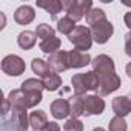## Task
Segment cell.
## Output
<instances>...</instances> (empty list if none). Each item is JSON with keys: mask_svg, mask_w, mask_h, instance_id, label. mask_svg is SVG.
<instances>
[{"mask_svg": "<svg viewBox=\"0 0 131 131\" xmlns=\"http://www.w3.org/2000/svg\"><path fill=\"white\" fill-rule=\"evenodd\" d=\"M93 71L96 73L97 79H99V86L96 90L97 96H108L113 91L120 88V77L116 74L114 70V60L106 56V54H100L97 57L93 59Z\"/></svg>", "mask_w": 131, "mask_h": 131, "instance_id": "cell-1", "label": "cell"}, {"mask_svg": "<svg viewBox=\"0 0 131 131\" xmlns=\"http://www.w3.org/2000/svg\"><path fill=\"white\" fill-rule=\"evenodd\" d=\"M29 126V117L25 108L11 106L6 114H2V128L0 131H26Z\"/></svg>", "mask_w": 131, "mask_h": 131, "instance_id": "cell-2", "label": "cell"}, {"mask_svg": "<svg viewBox=\"0 0 131 131\" xmlns=\"http://www.w3.org/2000/svg\"><path fill=\"white\" fill-rule=\"evenodd\" d=\"M74 93L77 96H83L86 91H96L99 86V79L96 76L94 71H88V73H79L74 74L71 79Z\"/></svg>", "mask_w": 131, "mask_h": 131, "instance_id": "cell-3", "label": "cell"}, {"mask_svg": "<svg viewBox=\"0 0 131 131\" xmlns=\"http://www.w3.org/2000/svg\"><path fill=\"white\" fill-rule=\"evenodd\" d=\"M8 100L13 106L20 108H34L42 102V93H25L23 90H13L8 94Z\"/></svg>", "mask_w": 131, "mask_h": 131, "instance_id": "cell-4", "label": "cell"}, {"mask_svg": "<svg viewBox=\"0 0 131 131\" xmlns=\"http://www.w3.org/2000/svg\"><path fill=\"white\" fill-rule=\"evenodd\" d=\"M63 9L67 11V17H70L74 22H79L80 19H83V16L86 17V14L93 9V2L91 0H63L62 2Z\"/></svg>", "mask_w": 131, "mask_h": 131, "instance_id": "cell-5", "label": "cell"}, {"mask_svg": "<svg viewBox=\"0 0 131 131\" xmlns=\"http://www.w3.org/2000/svg\"><path fill=\"white\" fill-rule=\"evenodd\" d=\"M68 40L74 45V48L77 51H86L91 48L93 45V36H91V29L86 26H76V29L68 36Z\"/></svg>", "mask_w": 131, "mask_h": 131, "instance_id": "cell-6", "label": "cell"}, {"mask_svg": "<svg viewBox=\"0 0 131 131\" xmlns=\"http://www.w3.org/2000/svg\"><path fill=\"white\" fill-rule=\"evenodd\" d=\"M2 70H3L5 74L17 77V76L25 73L26 67H25V62H23L22 57H19L16 54H9L2 60Z\"/></svg>", "mask_w": 131, "mask_h": 131, "instance_id": "cell-7", "label": "cell"}, {"mask_svg": "<svg viewBox=\"0 0 131 131\" xmlns=\"http://www.w3.org/2000/svg\"><path fill=\"white\" fill-rule=\"evenodd\" d=\"M90 29H91L93 40L96 43H100V45L106 43L110 40V37L113 36V32H114V28H113L111 22H108L106 19L99 22V23H96V25H93Z\"/></svg>", "mask_w": 131, "mask_h": 131, "instance_id": "cell-8", "label": "cell"}, {"mask_svg": "<svg viewBox=\"0 0 131 131\" xmlns=\"http://www.w3.org/2000/svg\"><path fill=\"white\" fill-rule=\"evenodd\" d=\"M48 65L49 68L54 70L56 73H63L70 68V60H68V52L67 51H57L54 54L49 56V60H48Z\"/></svg>", "mask_w": 131, "mask_h": 131, "instance_id": "cell-9", "label": "cell"}, {"mask_svg": "<svg viewBox=\"0 0 131 131\" xmlns=\"http://www.w3.org/2000/svg\"><path fill=\"white\" fill-rule=\"evenodd\" d=\"M105 110V102L100 99V96H86L85 97V114H102Z\"/></svg>", "mask_w": 131, "mask_h": 131, "instance_id": "cell-10", "label": "cell"}, {"mask_svg": "<svg viewBox=\"0 0 131 131\" xmlns=\"http://www.w3.org/2000/svg\"><path fill=\"white\" fill-rule=\"evenodd\" d=\"M113 111L116 113V116L125 117L126 114L131 113V93L128 96H119L116 99H113Z\"/></svg>", "mask_w": 131, "mask_h": 131, "instance_id": "cell-11", "label": "cell"}, {"mask_svg": "<svg viewBox=\"0 0 131 131\" xmlns=\"http://www.w3.org/2000/svg\"><path fill=\"white\" fill-rule=\"evenodd\" d=\"M51 114L54 119H65L71 114V103L65 99H56L51 103Z\"/></svg>", "mask_w": 131, "mask_h": 131, "instance_id": "cell-12", "label": "cell"}, {"mask_svg": "<svg viewBox=\"0 0 131 131\" xmlns=\"http://www.w3.org/2000/svg\"><path fill=\"white\" fill-rule=\"evenodd\" d=\"M68 60H70V68H83L93 62L88 52H82L77 49H73L68 52Z\"/></svg>", "mask_w": 131, "mask_h": 131, "instance_id": "cell-13", "label": "cell"}, {"mask_svg": "<svg viewBox=\"0 0 131 131\" xmlns=\"http://www.w3.org/2000/svg\"><path fill=\"white\" fill-rule=\"evenodd\" d=\"M36 17V13L31 6L28 5H23V6H19L14 13V20L19 23V25H28L34 20Z\"/></svg>", "mask_w": 131, "mask_h": 131, "instance_id": "cell-14", "label": "cell"}, {"mask_svg": "<svg viewBox=\"0 0 131 131\" xmlns=\"http://www.w3.org/2000/svg\"><path fill=\"white\" fill-rule=\"evenodd\" d=\"M46 125H48V117H46L45 111L37 110V111H32L29 114V126L34 131H42Z\"/></svg>", "mask_w": 131, "mask_h": 131, "instance_id": "cell-15", "label": "cell"}, {"mask_svg": "<svg viewBox=\"0 0 131 131\" xmlns=\"http://www.w3.org/2000/svg\"><path fill=\"white\" fill-rule=\"evenodd\" d=\"M37 42V36L32 31H22L17 37V43L22 49H31Z\"/></svg>", "mask_w": 131, "mask_h": 131, "instance_id": "cell-16", "label": "cell"}, {"mask_svg": "<svg viewBox=\"0 0 131 131\" xmlns=\"http://www.w3.org/2000/svg\"><path fill=\"white\" fill-rule=\"evenodd\" d=\"M59 48H60V39L56 37V36H52V37L45 39V40L40 42V49L43 52H46V54H54V52L60 51Z\"/></svg>", "mask_w": 131, "mask_h": 131, "instance_id": "cell-17", "label": "cell"}, {"mask_svg": "<svg viewBox=\"0 0 131 131\" xmlns=\"http://www.w3.org/2000/svg\"><path fill=\"white\" fill-rule=\"evenodd\" d=\"M82 114H85V97L76 94L71 97V116L73 119H77Z\"/></svg>", "mask_w": 131, "mask_h": 131, "instance_id": "cell-18", "label": "cell"}, {"mask_svg": "<svg viewBox=\"0 0 131 131\" xmlns=\"http://www.w3.org/2000/svg\"><path fill=\"white\" fill-rule=\"evenodd\" d=\"M37 6L39 8H43L46 13H49L52 17H56L57 13H60L63 9V5L59 0H46V2H37Z\"/></svg>", "mask_w": 131, "mask_h": 131, "instance_id": "cell-19", "label": "cell"}, {"mask_svg": "<svg viewBox=\"0 0 131 131\" xmlns=\"http://www.w3.org/2000/svg\"><path fill=\"white\" fill-rule=\"evenodd\" d=\"M31 68H32V71L37 74V76H40V77H46V76H49L51 73H49V65H48V62H45V60H42V59H32V62H31Z\"/></svg>", "mask_w": 131, "mask_h": 131, "instance_id": "cell-20", "label": "cell"}, {"mask_svg": "<svg viewBox=\"0 0 131 131\" xmlns=\"http://www.w3.org/2000/svg\"><path fill=\"white\" fill-rule=\"evenodd\" d=\"M25 93H42L45 90V85H43V80H39V79H26L23 83H22V88Z\"/></svg>", "mask_w": 131, "mask_h": 131, "instance_id": "cell-21", "label": "cell"}, {"mask_svg": "<svg viewBox=\"0 0 131 131\" xmlns=\"http://www.w3.org/2000/svg\"><path fill=\"white\" fill-rule=\"evenodd\" d=\"M74 23H76V22L71 20L70 17H62L60 20H57V31L62 32V34L70 36V34L76 29V25H74Z\"/></svg>", "mask_w": 131, "mask_h": 131, "instance_id": "cell-22", "label": "cell"}, {"mask_svg": "<svg viewBox=\"0 0 131 131\" xmlns=\"http://www.w3.org/2000/svg\"><path fill=\"white\" fill-rule=\"evenodd\" d=\"M106 19V16H105V11L103 9H100V8H93L88 14H86V22H88V25H96V23H99V22H102V20H105Z\"/></svg>", "mask_w": 131, "mask_h": 131, "instance_id": "cell-23", "label": "cell"}, {"mask_svg": "<svg viewBox=\"0 0 131 131\" xmlns=\"http://www.w3.org/2000/svg\"><path fill=\"white\" fill-rule=\"evenodd\" d=\"M43 85H45V90L48 91H56L59 90V86L62 85V79L59 74H49L46 77H43Z\"/></svg>", "mask_w": 131, "mask_h": 131, "instance_id": "cell-24", "label": "cell"}, {"mask_svg": "<svg viewBox=\"0 0 131 131\" xmlns=\"http://www.w3.org/2000/svg\"><path fill=\"white\" fill-rule=\"evenodd\" d=\"M108 129L110 131H126V122L123 117L120 116H116L110 120L108 123Z\"/></svg>", "mask_w": 131, "mask_h": 131, "instance_id": "cell-25", "label": "cell"}, {"mask_svg": "<svg viewBox=\"0 0 131 131\" xmlns=\"http://www.w3.org/2000/svg\"><path fill=\"white\" fill-rule=\"evenodd\" d=\"M36 36L40 37L42 40H45V39H49V37L54 36V29H52L48 23H40V25L36 28Z\"/></svg>", "mask_w": 131, "mask_h": 131, "instance_id": "cell-26", "label": "cell"}, {"mask_svg": "<svg viewBox=\"0 0 131 131\" xmlns=\"http://www.w3.org/2000/svg\"><path fill=\"white\" fill-rule=\"evenodd\" d=\"M63 129L65 131H83V123L79 120V119H68L63 125Z\"/></svg>", "mask_w": 131, "mask_h": 131, "instance_id": "cell-27", "label": "cell"}, {"mask_svg": "<svg viewBox=\"0 0 131 131\" xmlns=\"http://www.w3.org/2000/svg\"><path fill=\"white\" fill-rule=\"evenodd\" d=\"M125 52L131 57V31L125 34Z\"/></svg>", "mask_w": 131, "mask_h": 131, "instance_id": "cell-28", "label": "cell"}, {"mask_svg": "<svg viewBox=\"0 0 131 131\" xmlns=\"http://www.w3.org/2000/svg\"><path fill=\"white\" fill-rule=\"evenodd\" d=\"M42 131H60V126H59V123H56V122H48V125H46Z\"/></svg>", "mask_w": 131, "mask_h": 131, "instance_id": "cell-29", "label": "cell"}, {"mask_svg": "<svg viewBox=\"0 0 131 131\" xmlns=\"http://www.w3.org/2000/svg\"><path fill=\"white\" fill-rule=\"evenodd\" d=\"M125 25L131 29V13H126L125 14Z\"/></svg>", "mask_w": 131, "mask_h": 131, "instance_id": "cell-30", "label": "cell"}, {"mask_svg": "<svg viewBox=\"0 0 131 131\" xmlns=\"http://www.w3.org/2000/svg\"><path fill=\"white\" fill-rule=\"evenodd\" d=\"M125 73H126V76L131 79V63H128L126 67H125Z\"/></svg>", "mask_w": 131, "mask_h": 131, "instance_id": "cell-31", "label": "cell"}, {"mask_svg": "<svg viewBox=\"0 0 131 131\" xmlns=\"http://www.w3.org/2000/svg\"><path fill=\"white\" fill-rule=\"evenodd\" d=\"M0 17H2V26H0V29H3L5 28V14L0 13Z\"/></svg>", "mask_w": 131, "mask_h": 131, "instance_id": "cell-32", "label": "cell"}, {"mask_svg": "<svg viewBox=\"0 0 131 131\" xmlns=\"http://www.w3.org/2000/svg\"><path fill=\"white\" fill-rule=\"evenodd\" d=\"M93 131H105V129H103V128H100V126H99V128H94V129H93Z\"/></svg>", "mask_w": 131, "mask_h": 131, "instance_id": "cell-33", "label": "cell"}]
</instances>
